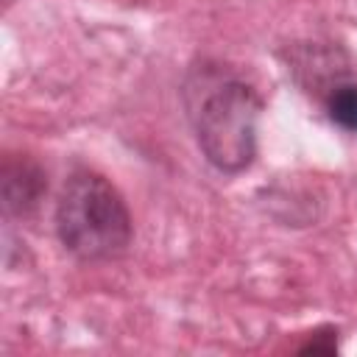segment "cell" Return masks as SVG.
<instances>
[{"label": "cell", "mask_w": 357, "mask_h": 357, "mask_svg": "<svg viewBox=\"0 0 357 357\" xmlns=\"http://www.w3.org/2000/svg\"><path fill=\"white\" fill-rule=\"evenodd\" d=\"M324 109H326V117L349 131V134H357V81H335L329 89H326V98H324Z\"/></svg>", "instance_id": "277c9868"}, {"label": "cell", "mask_w": 357, "mask_h": 357, "mask_svg": "<svg viewBox=\"0 0 357 357\" xmlns=\"http://www.w3.org/2000/svg\"><path fill=\"white\" fill-rule=\"evenodd\" d=\"M45 190H47L45 173L33 159H28V156L6 159V165H3V206H6V215L25 218V215L36 212V206L42 204Z\"/></svg>", "instance_id": "3957f363"}, {"label": "cell", "mask_w": 357, "mask_h": 357, "mask_svg": "<svg viewBox=\"0 0 357 357\" xmlns=\"http://www.w3.org/2000/svg\"><path fill=\"white\" fill-rule=\"evenodd\" d=\"M337 351V329L335 326H321L310 332V337L298 346V354H335Z\"/></svg>", "instance_id": "5b68a950"}, {"label": "cell", "mask_w": 357, "mask_h": 357, "mask_svg": "<svg viewBox=\"0 0 357 357\" xmlns=\"http://www.w3.org/2000/svg\"><path fill=\"white\" fill-rule=\"evenodd\" d=\"M56 234L84 262L114 259L131 245V215L117 187L92 170H75L56 204Z\"/></svg>", "instance_id": "7a4b0ae2"}, {"label": "cell", "mask_w": 357, "mask_h": 357, "mask_svg": "<svg viewBox=\"0 0 357 357\" xmlns=\"http://www.w3.org/2000/svg\"><path fill=\"white\" fill-rule=\"evenodd\" d=\"M190 123L204 159L220 173H240L257 156L262 100L240 78L201 70L187 84Z\"/></svg>", "instance_id": "6da1fadb"}]
</instances>
